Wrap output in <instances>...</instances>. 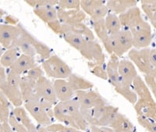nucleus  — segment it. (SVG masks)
<instances>
[{
	"mask_svg": "<svg viewBox=\"0 0 156 132\" xmlns=\"http://www.w3.org/2000/svg\"><path fill=\"white\" fill-rule=\"evenodd\" d=\"M64 40L79 51L83 57L88 60L89 63L102 64L105 63V54L101 45L95 41H89L73 33L62 34Z\"/></svg>",
	"mask_w": 156,
	"mask_h": 132,
	"instance_id": "obj_1",
	"label": "nucleus"
},
{
	"mask_svg": "<svg viewBox=\"0 0 156 132\" xmlns=\"http://www.w3.org/2000/svg\"><path fill=\"white\" fill-rule=\"evenodd\" d=\"M80 112L89 125L97 127H108L119 109L112 105H101L91 109H83L80 107Z\"/></svg>",
	"mask_w": 156,
	"mask_h": 132,
	"instance_id": "obj_2",
	"label": "nucleus"
},
{
	"mask_svg": "<svg viewBox=\"0 0 156 132\" xmlns=\"http://www.w3.org/2000/svg\"><path fill=\"white\" fill-rule=\"evenodd\" d=\"M128 57L141 73L148 74L156 70V52L153 48H133L129 51Z\"/></svg>",
	"mask_w": 156,
	"mask_h": 132,
	"instance_id": "obj_3",
	"label": "nucleus"
},
{
	"mask_svg": "<svg viewBox=\"0 0 156 132\" xmlns=\"http://www.w3.org/2000/svg\"><path fill=\"white\" fill-rule=\"evenodd\" d=\"M43 71L47 76L55 79H67L72 73V69L61 58L57 55H50L41 64Z\"/></svg>",
	"mask_w": 156,
	"mask_h": 132,
	"instance_id": "obj_4",
	"label": "nucleus"
},
{
	"mask_svg": "<svg viewBox=\"0 0 156 132\" xmlns=\"http://www.w3.org/2000/svg\"><path fill=\"white\" fill-rule=\"evenodd\" d=\"M118 16L122 29L128 30L130 33L134 32L135 30L144 27L148 23L143 19L140 9L137 6L130 8Z\"/></svg>",
	"mask_w": 156,
	"mask_h": 132,
	"instance_id": "obj_5",
	"label": "nucleus"
},
{
	"mask_svg": "<svg viewBox=\"0 0 156 132\" xmlns=\"http://www.w3.org/2000/svg\"><path fill=\"white\" fill-rule=\"evenodd\" d=\"M110 36L114 42L113 54L119 58L122 57L133 47L132 34L128 30L121 29L119 31Z\"/></svg>",
	"mask_w": 156,
	"mask_h": 132,
	"instance_id": "obj_6",
	"label": "nucleus"
},
{
	"mask_svg": "<svg viewBox=\"0 0 156 132\" xmlns=\"http://www.w3.org/2000/svg\"><path fill=\"white\" fill-rule=\"evenodd\" d=\"M75 95L80 106L83 109H91L106 105V101L99 93L94 90L75 91Z\"/></svg>",
	"mask_w": 156,
	"mask_h": 132,
	"instance_id": "obj_7",
	"label": "nucleus"
},
{
	"mask_svg": "<svg viewBox=\"0 0 156 132\" xmlns=\"http://www.w3.org/2000/svg\"><path fill=\"white\" fill-rule=\"evenodd\" d=\"M20 36L19 24L16 26L0 23V45L4 48H16V42Z\"/></svg>",
	"mask_w": 156,
	"mask_h": 132,
	"instance_id": "obj_8",
	"label": "nucleus"
},
{
	"mask_svg": "<svg viewBox=\"0 0 156 132\" xmlns=\"http://www.w3.org/2000/svg\"><path fill=\"white\" fill-rule=\"evenodd\" d=\"M34 90L36 95L38 97L51 102L52 105L56 103L57 98L54 91L53 84L46 77L42 76L36 80Z\"/></svg>",
	"mask_w": 156,
	"mask_h": 132,
	"instance_id": "obj_9",
	"label": "nucleus"
},
{
	"mask_svg": "<svg viewBox=\"0 0 156 132\" xmlns=\"http://www.w3.org/2000/svg\"><path fill=\"white\" fill-rule=\"evenodd\" d=\"M62 102V105L65 106V108L69 112V114L72 116L73 120H74L75 123H76L77 129L83 130V131L87 130L89 124L86 121L84 117L82 115L81 112H80V104L78 103L77 100L72 98V99H69L68 101H66V102Z\"/></svg>",
	"mask_w": 156,
	"mask_h": 132,
	"instance_id": "obj_10",
	"label": "nucleus"
},
{
	"mask_svg": "<svg viewBox=\"0 0 156 132\" xmlns=\"http://www.w3.org/2000/svg\"><path fill=\"white\" fill-rule=\"evenodd\" d=\"M24 109L33 116L34 120L41 126L47 127L52 123V119L50 117L48 112L37 102L34 101L25 102Z\"/></svg>",
	"mask_w": 156,
	"mask_h": 132,
	"instance_id": "obj_11",
	"label": "nucleus"
},
{
	"mask_svg": "<svg viewBox=\"0 0 156 132\" xmlns=\"http://www.w3.org/2000/svg\"><path fill=\"white\" fill-rule=\"evenodd\" d=\"M118 73L119 75V82L127 86H132L133 80L137 76L136 67L133 62L128 59L119 60Z\"/></svg>",
	"mask_w": 156,
	"mask_h": 132,
	"instance_id": "obj_12",
	"label": "nucleus"
},
{
	"mask_svg": "<svg viewBox=\"0 0 156 132\" xmlns=\"http://www.w3.org/2000/svg\"><path fill=\"white\" fill-rule=\"evenodd\" d=\"M133 38V46L136 49H142L147 48L152 41V32L151 26L147 23L146 26L135 30L131 33Z\"/></svg>",
	"mask_w": 156,
	"mask_h": 132,
	"instance_id": "obj_13",
	"label": "nucleus"
},
{
	"mask_svg": "<svg viewBox=\"0 0 156 132\" xmlns=\"http://www.w3.org/2000/svg\"><path fill=\"white\" fill-rule=\"evenodd\" d=\"M57 18L62 24L74 25L83 23L86 19V14L81 9H57Z\"/></svg>",
	"mask_w": 156,
	"mask_h": 132,
	"instance_id": "obj_14",
	"label": "nucleus"
},
{
	"mask_svg": "<svg viewBox=\"0 0 156 132\" xmlns=\"http://www.w3.org/2000/svg\"><path fill=\"white\" fill-rule=\"evenodd\" d=\"M134 109L137 116L156 120V104L153 98H137L134 104Z\"/></svg>",
	"mask_w": 156,
	"mask_h": 132,
	"instance_id": "obj_15",
	"label": "nucleus"
},
{
	"mask_svg": "<svg viewBox=\"0 0 156 132\" xmlns=\"http://www.w3.org/2000/svg\"><path fill=\"white\" fill-rule=\"evenodd\" d=\"M52 84L57 100H59V102L72 99L75 95V91L66 79H56Z\"/></svg>",
	"mask_w": 156,
	"mask_h": 132,
	"instance_id": "obj_16",
	"label": "nucleus"
},
{
	"mask_svg": "<svg viewBox=\"0 0 156 132\" xmlns=\"http://www.w3.org/2000/svg\"><path fill=\"white\" fill-rule=\"evenodd\" d=\"M108 127L114 132H134L135 127L132 122L123 114L118 112L110 122Z\"/></svg>",
	"mask_w": 156,
	"mask_h": 132,
	"instance_id": "obj_17",
	"label": "nucleus"
},
{
	"mask_svg": "<svg viewBox=\"0 0 156 132\" xmlns=\"http://www.w3.org/2000/svg\"><path fill=\"white\" fill-rule=\"evenodd\" d=\"M0 90L15 107L22 106L23 101L19 87L10 85L6 80L0 84Z\"/></svg>",
	"mask_w": 156,
	"mask_h": 132,
	"instance_id": "obj_18",
	"label": "nucleus"
},
{
	"mask_svg": "<svg viewBox=\"0 0 156 132\" xmlns=\"http://www.w3.org/2000/svg\"><path fill=\"white\" fill-rule=\"evenodd\" d=\"M62 34L66 33H73L89 41H94L95 39V36L92 30L83 23H76L74 25L62 24Z\"/></svg>",
	"mask_w": 156,
	"mask_h": 132,
	"instance_id": "obj_19",
	"label": "nucleus"
},
{
	"mask_svg": "<svg viewBox=\"0 0 156 132\" xmlns=\"http://www.w3.org/2000/svg\"><path fill=\"white\" fill-rule=\"evenodd\" d=\"M35 66L36 62L34 57L21 54V55H20L16 62L9 67V70L16 74L22 75L25 72H27Z\"/></svg>",
	"mask_w": 156,
	"mask_h": 132,
	"instance_id": "obj_20",
	"label": "nucleus"
},
{
	"mask_svg": "<svg viewBox=\"0 0 156 132\" xmlns=\"http://www.w3.org/2000/svg\"><path fill=\"white\" fill-rule=\"evenodd\" d=\"M53 116L54 119H56L57 120L61 122L65 126L74 127V128L77 129L74 120H73V118L70 116L69 112L65 108V106L62 105V102H59L54 106Z\"/></svg>",
	"mask_w": 156,
	"mask_h": 132,
	"instance_id": "obj_21",
	"label": "nucleus"
},
{
	"mask_svg": "<svg viewBox=\"0 0 156 132\" xmlns=\"http://www.w3.org/2000/svg\"><path fill=\"white\" fill-rule=\"evenodd\" d=\"M136 1L133 0H112L106 2L105 5L108 12L119 15L130 8L136 6Z\"/></svg>",
	"mask_w": 156,
	"mask_h": 132,
	"instance_id": "obj_22",
	"label": "nucleus"
},
{
	"mask_svg": "<svg viewBox=\"0 0 156 132\" xmlns=\"http://www.w3.org/2000/svg\"><path fill=\"white\" fill-rule=\"evenodd\" d=\"M35 82L36 81L30 80L25 76L22 77L19 88L20 90L22 98H23V101L24 102V103L25 102H30L35 98L36 93L35 90H34Z\"/></svg>",
	"mask_w": 156,
	"mask_h": 132,
	"instance_id": "obj_23",
	"label": "nucleus"
},
{
	"mask_svg": "<svg viewBox=\"0 0 156 132\" xmlns=\"http://www.w3.org/2000/svg\"><path fill=\"white\" fill-rule=\"evenodd\" d=\"M119 58L115 54H112L109 58L108 63L105 66L108 80L112 85L115 87L119 81V75L118 73V65Z\"/></svg>",
	"mask_w": 156,
	"mask_h": 132,
	"instance_id": "obj_24",
	"label": "nucleus"
},
{
	"mask_svg": "<svg viewBox=\"0 0 156 132\" xmlns=\"http://www.w3.org/2000/svg\"><path fill=\"white\" fill-rule=\"evenodd\" d=\"M19 27L20 28V36L18 38V41L16 42V48H19V49L22 51L23 54H24V55L34 57L36 54L35 51H34L30 40L27 36V30H26L21 24H19Z\"/></svg>",
	"mask_w": 156,
	"mask_h": 132,
	"instance_id": "obj_25",
	"label": "nucleus"
},
{
	"mask_svg": "<svg viewBox=\"0 0 156 132\" xmlns=\"http://www.w3.org/2000/svg\"><path fill=\"white\" fill-rule=\"evenodd\" d=\"M66 80L74 91L90 90L94 87L93 83L90 82V80L73 73L69 75Z\"/></svg>",
	"mask_w": 156,
	"mask_h": 132,
	"instance_id": "obj_26",
	"label": "nucleus"
},
{
	"mask_svg": "<svg viewBox=\"0 0 156 132\" xmlns=\"http://www.w3.org/2000/svg\"><path fill=\"white\" fill-rule=\"evenodd\" d=\"M19 123H21L30 132H37V127L32 122L30 117L27 115V110L22 106L15 107L12 113Z\"/></svg>",
	"mask_w": 156,
	"mask_h": 132,
	"instance_id": "obj_27",
	"label": "nucleus"
},
{
	"mask_svg": "<svg viewBox=\"0 0 156 132\" xmlns=\"http://www.w3.org/2000/svg\"><path fill=\"white\" fill-rule=\"evenodd\" d=\"M34 14L38 16L44 23H49L57 20V9L55 6L47 5L41 7L34 8Z\"/></svg>",
	"mask_w": 156,
	"mask_h": 132,
	"instance_id": "obj_28",
	"label": "nucleus"
},
{
	"mask_svg": "<svg viewBox=\"0 0 156 132\" xmlns=\"http://www.w3.org/2000/svg\"><path fill=\"white\" fill-rule=\"evenodd\" d=\"M132 87L139 98H153L151 91L140 76H136L132 82Z\"/></svg>",
	"mask_w": 156,
	"mask_h": 132,
	"instance_id": "obj_29",
	"label": "nucleus"
},
{
	"mask_svg": "<svg viewBox=\"0 0 156 132\" xmlns=\"http://www.w3.org/2000/svg\"><path fill=\"white\" fill-rule=\"evenodd\" d=\"M27 36L34 48L35 53L38 54L42 59H46L51 55V49L47 45L37 39L34 35H32L28 30H27Z\"/></svg>",
	"mask_w": 156,
	"mask_h": 132,
	"instance_id": "obj_30",
	"label": "nucleus"
},
{
	"mask_svg": "<svg viewBox=\"0 0 156 132\" xmlns=\"http://www.w3.org/2000/svg\"><path fill=\"white\" fill-rule=\"evenodd\" d=\"M141 9L148 18L154 28L156 27V2L154 0H143Z\"/></svg>",
	"mask_w": 156,
	"mask_h": 132,
	"instance_id": "obj_31",
	"label": "nucleus"
},
{
	"mask_svg": "<svg viewBox=\"0 0 156 132\" xmlns=\"http://www.w3.org/2000/svg\"><path fill=\"white\" fill-rule=\"evenodd\" d=\"M115 90L119 93V95H122L124 98H126L128 102H130L131 104L134 105L136 102L137 101V96L136 93L133 90L132 86H127L125 84H122L119 81V83L115 86Z\"/></svg>",
	"mask_w": 156,
	"mask_h": 132,
	"instance_id": "obj_32",
	"label": "nucleus"
},
{
	"mask_svg": "<svg viewBox=\"0 0 156 132\" xmlns=\"http://www.w3.org/2000/svg\"><path fill=\"white\" fill-rule=\"evenodd\" d=\"M105 23L108 30V35L115 34L122 29L118 15L108 12L105 17Z\"/></svg>",
	"mask_w": 156,
	"mask_h": 132,
	"instance_id": "obj_33",
	"label": "nucleus"
},
{
	"mask_svg": "<svg viewBox=\"0 0 156 132\" xmlns=\"http://www.w3.org/2000/svg\"><path fill=\"white\" fill-rule=\"evenodd\" d=\"M19 56L20 51L17 48H9L3 52L0 58V65L3 67H10Z\"/></svg>",
	"mask_w": 156,
	"mask_h": 132,
	"instance_id": "obj_34",
	"label": "nucleus"
},
{
	"mask_svg": "<svg viewBox=\"0 0 156 132\" xmlns=\"http://www.w3.org/2000/svg\"><path fill=\"white\" fill-rule=\"evenodd\" d=\"M105 2L103 1H96V0H83L80 1V9L84 13H87L90 16H92L94 12L99 7L100 5H103Z\"/></svg>",
	"mask_w": 156,
	"mask_h": 132,
	"instance_id": "obj_35",
	"label": "nucleus"
},
{
	"mask_svg": "<svg viewBox=\"0 0 156 132\" xmlns=\"http://www.w3.org/2000/svg\"><path fill=\"white\" fill-rule=\"evenodd\" d=\"M9 102L7 98L5 96L2 91L0 90V116H1V123L8 122L9 116Z\"/></svg>",
	"mask_w": 156,
	"mask_h": 132,
	"instance_id": "obj_36",
	"label": "nucleus"
},
{
	"mask_svg": "<svg viewBox=\"0 0 156 132\" xmlns=\"http://www.w3.org/2000/svg\"><path fill=\"white\" fill-rule=\"evenodd\" d=\"M92 26L94 32L97 34L98 37L101 39V41L105 39L108 36V30H107L106 26H105V18L98 20H93Z\"/></svg>",
	"mask_w": 156,
	"mask_h": 132,
	"instance_id": "obj_37",
	"label": "nucleus"
},
{
	"mask_svg": "<svg viewBox=\"0 0 156 132\" xmlns=\"http://www.w3.org/2000/svg\"><path fill=\"white\" fill-rule=\"evenodd\" d=\"M88 66L90 68V73L96 76L97 77L103 79V80H108L107 77L106 69H105V63L102 64H94V63H89Z\"/></svg>",
	"mask_w": 156,
	"mask_h": 132,
	"instance_id": "obj_38",
	"label": "nucleus"
},
{
	"mask_svg": "<svg viewBox=\"0 0 156 132\" xmlns=\"http://www.w3.org/2000/svg\"><path fill=\"white\" fill-rule=\"evenodd\" d=\"M45 127L48 132H84L74 127L65 126L62 123H51Z\"/></svg>",
	"mask_w": 156,
	"mask_h": 132,
	"instance_id": "obj_39",
	"label": "nucleus"
},
{
	"mask_svg": "<svg viewBox=\"0 0 156 132\" xmlns=\"http://www.w3.org/2000/svg\"><path fill=\"white\" fill-rule=\"evenodd\" d=\"M57 5L58 9L69 10V9H80V1L77 0H61L58 1Z\"/></svg>",
	"mask_w": 156,
	"mask_h": 132,
	"instance_id": "obj_40",
	"label": "nucleus"
},
{
	"mask_svg": "<svg viewBox=\"0 0 156 132\" xmlns=\"http://www.w3.org/2000/svg\"><path fill=\"white\" fill-rule=\"evenodd\" d=\"M137 121L143 127L148 130L149 132H156L155 120L151 118L144 117V116H137Z\"/></svg>",
	"mask_w": 156,
	"mask_h": 132,
	"instance_id": "obj_41",
	"label": "nucleus"
},
{
	"mask_svg": "<svg viewBox=\"0 0 156 132\" xmlns=\"http://www.w3.org/2000/svg\"><path fill=\"white\" fill-rule=\"evenodd\" d=\"M144 82L151 90L154 96L156 95V70L148 74L144 75Z\"/></svg>",
	"mask_w": 156,
	"mask_h": 132,
	"instance_id": "obj_42",
	"label": "nucleus"
},
{
	"mask_svg": "<svg viewBox=\"0 0 156 132\" xmlns=\"http://www.w3.org/2000/svg\"><path fill=\"white\" fill-rule=\"evenodd\" d=\"M25 2L33 8L47 6V5L55 6L58 3V1L56 0H26Z\"/></svg>",
	"mask_w": 156,
	"mask_h": 132,
	"instance_id": "obj_43",
	"label": "nucleus"
},
{
	"mask_svg": "<svg viewBox=\"0 0 156 132\" xmlns=\"http://www.w3.org/2000/svg\"><path fill=\"white\" fill-rule=\"evenodd\" d=\"M44 76V71H43L42 68L40 66H37L36 65L34 67L31 68L30 70H29L26 73V76L27 78L30 79V80H34L36 81L37 80H38L41 77Z\"/></svg>",
	"mask_w": 156,
	"mask_h": 132,
	"instance_id": "obj_44",
	"label": "nucleus"
},
{
	"mask_svg": "<svg viewBox=\"0 0 156 132\" xmlns=\"http://www.w3.org/2000/svg\"><path fill=\"white\" fill-rule=\"evenodd\" d=\"M8 123H9V124L10 125L11 127L13 129L15 132H30L24 126H23L21 123H19L12 114L9 115Z\"/></svg>",
	"mask_w": 156,
	"mask_h": 132,
	"instance_id": "obj_45",
	"label": "nucleus"
},
{
	"mask_svg": "<svg viewBox=\"0 0 156 132\" xmlns=\"http://www.w3.org/2000/svg\"><path fill=\"white\" fill-rule=\"evenodd\" d=\"M21 75L16 74L11 70H9L8 73H6V81L10 85L19 87L20 81H21Z\"/></svg>",
	"mask_w": 156,
	"mask_h": 132,
	"instance_id": "obj_46",
	"label": "nucleus"
},
{
	"mask_svg": "<svg viewBox=\"0 0 156 132\" xmlns=\"http://www.w3.org/2000/svg\"><path fill=\"white\" fill-rule=\"evenodd\" d=\"M49 28H51V30H53L54 33H55L56 34L58 35H62V23L58 21V20H54V21L49 22V23H47Z\"/></svg>",
	"mask_w": 156,
	"mask_h": 132,
	"instance_id": "obj_47",
	"label": "nucleus"
},
{
	"mask_svg": "<svg viewBox=\"0 0 156 132\" xmlns=\"http://www.w3.org/2000/svg\"><path fill=\"white\" fill-rule=\"evenodd\" d=\"M101 42H102L103 45H104L105 50H106L107 52H108V54H110V55L113 54L114 42L113 41H112V38L111 37V36L108 35L105 39L101 41Z\"/></svg>",
	"mask_w": 156,
	"mask_h": 132,
	"instance_id": "obj_48",
	"label": "nucleus"
},
{
	"mask_svg": "<svg viewBox=\"0 0 156 132\" xmlns=\"http://www.w3.org/2000/svg\"><path fill=\"white\" fill-rule=\"evenodd\" d=\"M90 132H114L112 129L108 127H97L90 125Z\"/></svg>",
	"mask_w": 156,
	"mask_h": 132,
	"instance_id": "obj_49",
	"label": "nucleus"
},
{
	"mask_svg": "<svg viewBox=\"0 0 156 132\" xmlns=\"http://www.w3.org/2000/svg\"><path fill=\"white\" fill-rule=\"evenodd\" d=\"M18 19L15 16H11V15H8L5 17V24L12 25V26H16L18 24Z\"/></svg>",
	"mask_w": 156,
	"mask_h": 132,
	"instance_id": "obj_50",
	"label": "nucleus"
},
{
	"mask_svg": "<svg viewBox=\"0 0 156 132\" xmlns=\"http://www.w3.org/2000/svg\"><path fill=\"white\" fill-rule=\"evenodd\" d=\"M0 128H1L2 132H15L8 122H2V123H0Z\"/></svg>",
	"mask_w": 156,
	"mask_h": 132,
	"instance_id": "obj_51",
	"label": "nucleus"
},
{
	"mask_svg": "<svg viewBox=\"0 0 156 132\" xmlns=\"http://www.w3.org/2000/svg\"><path fill=\"white\" fill-rule=\"evenodd\" d=\"M6 80V73L5 68L0 65V84Z\"/></svg>",
	"mask_w": 156,
	"mask_h": 132,
	"instance_id": "obj_52",
	"label": "nucleus"
},
{
	"mask_svg": "<svg viewBox=\"0 0 156 132\" xmlns=\"http://www.w3.org/2000/svg\"><path fill=\"white\" fill-rule=\"evenodd\" d=\"M37 132H48V131L47 130L46 127H44V126L39 125L38 127H37Z\"/></svg>",
	"mask_w": 156,
	"mask_h": 132,
	"instance_id": "obj_53",
	"label": "nucleus"
},
{
	"mask_svg": "<svg viewBox=\"0 0 156 132\" xmlns=\"http://www.w3.org/2000/svg\"><path fill=\"white\" fill-rule=\"evenodd\" d=\"M2 54H3V48H2V45H0V58L2 55Z\"/></svg>",
	"mask_w": 156,
	"mask_h": 132,
	"instance_id": "obj_54",
	"label": "nucleus"
},
{
	"mask_svg": "<svg viewBox=\"0 0 156 132\" xmlns=\"http://www.w3.org/2000/svg\"><path fill=\"white\" fill-rule=\"evenodd\" d=\"M3 14H4L3 10H2V9H0V20H1V19H2V16H3Z\"/></svg>",
	"mask_w": 156,
	"mask_h": 132,
	"instance_id": "obj_55",
	"label": "nucleus"
},
{
	"mask_svg": "<svg viewBox=\"0 0 156 132\" xmlns=\"http://www.w3.org/2000/svg\"><path fill=\"white\" fill-rule=\"evenodd\" d=\"M0 123H1V116H0Z\"/></svg>",
	"mask_w": 156,
	"mask_h": 132,
	"instance_id": "obj_56",
	"label": "nucleus"
},
{
	"mask_svg": "<svg viewBox=\"0 0 156 132\" xmlns=\"http://www.w3.org/2000/svg\"><path fill=\"white\" fill-rule=\"evenodd\" d=\"M0 132H2V130H1V128H0Z\"/></svg>",
	"mask_w": 156,
	"mask_h": 132,
	"instance_id": "obj_57",
	"label": "nucleus"
}]
</instances>
